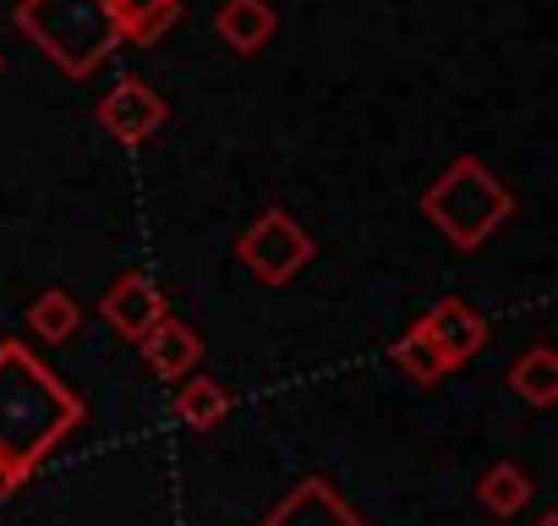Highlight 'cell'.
I'll return each mask as SVG.
<instances>
[{
    "instance_id": "obj_1",
    "label": "cell",
    "mask_w": 558,
    "mask_h": 526,
    "mask_svg": "<svg viewBox=\"0 0 558 526\" xmlns=\"http://www.w3.org/2000/svg\"><path fill=\"white\" fill-rule=\"evenodd\" d=\"M77 422L83 401H72L17 340L0 346V466L28 477Z\"/></svg>"
},
{
    "instance_id": "obj_2",
    "label": "cell",
    "mask_w": 558,
    "mask_h": 526,
    "mask_svg": "<svg viewBox=\"0 0 558 526\" xmlns=\"http://www.w3.org/2000/svg\"><path fill=\"white\" fill-rule=\"evenodd\" d=\"M17 34H28L66 77H88L116 45H121V28H116V12L110 0H23L12 12Z\"/></svg>"
},
{
    "instance_id": "obj_3",
    "label": "cell",
    "mask_w": 558,
    "mask_h": 526,
    "mask_svg": "<svg viewBox=\"0 0 558 526\" xmlns=\"http://www.w3.org/2000/svg\"><path fill=\"white\" fill-rule=\"evenodd\" d=\"M422 214L460 247V252H471V247H482L509 214H514V192L482 165V159H454L427 192H422Z\"/></svg>"
},
{
    "instance_id": "obj_4",
    "label": "cell",
    "mask_w": 558,
    "mask_h": 526,
    "mask_svg": "<svg viewBox=\"0 0 558 526\" xmlns=\"http://www.w3.org/2000/svg\"><path fill=\"white\" fill-rule=\"evenodd\" d=\"M313 252H318L313 236H307L286 208H263V214L252 219V230H241V241H235V258L246 263L263 286L296 280L307 263H313Z\"/></svg>"
},
{
    "instance_id": "obj_5",
    "label": "cell",
    "mask_w": 558,
    "mask_h": 526,
    "mask_svg": "<svg viewBox=\"0 0 558 526\" xmlns=\"http://www.w3.org/2000/svg\"><path fill=\"white\" fill-rule=\"evenodd\" d=\"M94 121H99L110 138H121V143H148V138L170 121V105H165L143 77H121V83L99 99Z\"/></svg>"
},
{
    "instance_id": "obj_6",
    "label": "cell",
    "mask_w": 558,
    "mask_h": 526,
    "mask_svg": "<svg viewBox=\"0 0 558 526\" xmlns=\"http://www.w3.org/2000/svg\"><path fill=\"white\" fill-rule=\"evenodd\" d=\"M416 330L433 340V351L444 357V368H460V362H471L487 346V319L471 302H460V297H444L427 319H416Z\"/></svg>"
},
{
    "instance_id": "obj_7",
    "label": "cell",
    "mask_w": 558,
    "mask_h": 526,
    "mask_svg": "<svg viewBox=\"0 0 558 526\" xmlns=\"http://www.w3.org/2000/svg\"><path fill=\"white\" fill-rule=\"evenodd\" d=\"M99 313H105V324H110L116 335H126V340H143V335H148V330L165 319V297L154 291V280H148L143 270H132V275H121V280L105 291Z\"/></svg>"
},
{
    "instance_id": "obj_8",
    "label": "cell",
    "mask_w": 558,
    "mask_h": 526,
    "mask_svg": "<svg viewBox=\"0 0 558 526\" xmlns=\"http://www.w3.org/2000/svg\"><path fill=\"white\" fill-rule=\"evenodd\" d=\"M257 526H367V521H362L324 477H307L286 504H274Z\"/></svg>"
},
{
    "instance_id": "obj_9",
    "label": "cell",
    "mask_w": 558,
    "mask_h": 526,
    "mask_svg": "<svg viewBox=\"0 0 558 526\" xmlns=\"http://www.w3.org/2000/svg\"><path fill=\"white\" fill-rule=\"evenodd\" d=\"M214 34L225 39L230 56H257L279 34V12L268 0H225L219 17H214Z\"/></svg>"
},
{
    "instance_id": "obj_10",
    "label": "cell",
    "mask_w": 558,
    "mask_h": 526,
    "mask_svg": "<svg viewBox=\"0 0 558 526\" xmlns=\"http://www.w3.org/2000/svg\"><path fill=\"white\" fill-rule=\"evenodd\" d=\"M137 346H143L154 379H186V373L197 368V357H203V340H197L181 319H170V313H165Z\"/></svg>"
},
{
    "instance_id": "obj_11",
    "label": "cell",
    "mask_w": 558,
    "mask_h": 526,
    "mask_svg": "<svg viewBox=\"0 0 558 526\" xmlns=\"http://www.w3.org/2000/svg\"><path fill=\"white\" fill-rule=\"evenodd\" d=\"M110 12L126 45H159L181 17V0H110Z\"/></svg>"
},
{
    "instance_id": "obj_12",
    "label": "cell",
    "mask_w": 558,
    "mask_h": 526,
    "mask_svg": "<svg viewBox=\"0 0 558 526\" xmlns=\"http://www.w3.org/2000/svg\"><path fill=\"white\" fill-rule=\"evenodd\" d=\"M509 390H514V401L547 411V406L558 401V357H553L547 346H531L525 357H514V368H509Z\"/></svg>"
},
{
    "instance_id": "obj_13",
    "label": "cell",
    "mask_w": 558,
    "mask_h": 526,
    "mask_svg": "<svg viewBox=\"0 0 558 526\" xmlns=\"http://www.w3.org/2000/svg\"><path fill=\"white\" fill-rule=\"evenodd\" d=\"M175 417H181L186 428L208 433V428H219V422L230 417V390L214 384V379H192V384L175 390Z\"/></svg>"
},
{
    "instance_id": "obj_14",
    "label": "cell",
    "mask_w": 558,
    "mask_h": 526,
    "mask_svg": "<svg viewBox=\"0 0 558 526\" xmlns=\"http://www.w3.org/2000/svg\"><path fill=\"white\" fill-rule=\"evenodd\" d=\"M476 493H482V504H487L493 515H514V510H525V504H531V477H525L514 461H498V466H487V471H482Z\"/></svg>"
},
{
    "instance_id": "obj_15",
    "label": "cell",
    "mask_w": 558,
    "mask_h": 526,
    "mask_svg": "<svg viewBox=\"0 0 558 526\" xmlns=\"http://www.w3.org/2000/svg\"><path fill=\"white\" fill-rule=\"evenodd\" d=\"M77 302L66 297V291H45V297H34V308H28V324H34V335L39 340H50V346H61V340H72L77 335Z\"/></svg>"
},
{
    "instance_id": "obj_16",
    "label": "cell",
    "mask_w": 558,
    "mask_h": 526,
    "mask_svg": "<svg viewBox=\"0 0 558 526\" xmlns=\"http://www.w3.org/2000/svg\"><path fill=\"white\" fill-rule=\"evenodd\" d=\"M395 362H400V368H405L416 384H438V379L449 373V368H444V357L433 351V340H427L416 324H411V330L395 340Z\"/></svg>"
},
{
    "instance_id": "obj_17",
    "label": "cell",
    "mask_w": 558,
    "mask_h": 526,
    "mask_svg": "<svg viewBox=\"0 0 558 526\" xmlns=\"http://www.w3.org/2000/svg\"><path fill=\"white\" fill-rule=\"evenodd\" d=\"M17 488H23V477H17L12 466H0V499H12Z\"/></svg>"
},
{
    "instance_id": "obj_18",
    "label": "cell",
    "mask_w": 558,
    "mask_h": 526,
    "mask_svg": "<svg viewBox=\"0 0 558 526\" xmlns=\"http://www.w3.org/2000/svg\"><path fill=\"white\" fill-rule=\"evenodd\" d=\"M536 526H558V515H542V521H536Z\"/></svg>"
}]
</instances>
